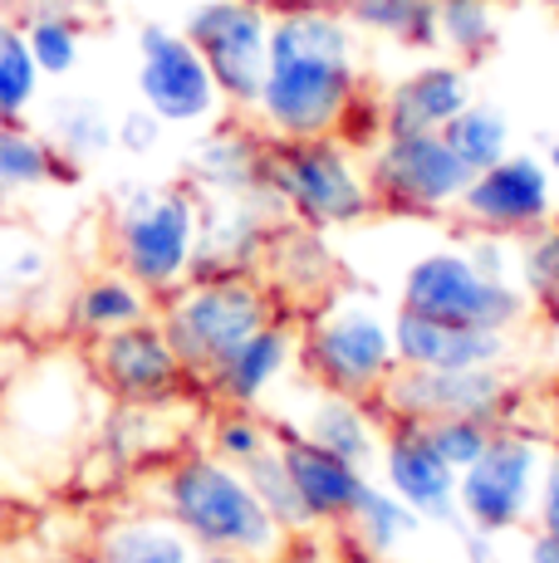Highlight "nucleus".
Here are the masks:
<instances>
[{
	"mask_svg": "<svg viewBox=\"0 0 559 563\" xmlns=\"http://www.w3.org/2000/svg\"><path fill=\"white\" fill-rule=\"evenodd\" d=\"M363 108V35L339 0H295L271 15L265 79L251 123L265 137H343Z\"/></svg>",
	"mask_w": 559,
	"mask_h": 563,
	"instance_id": "nucleus-1",
	"label": "nucleus"
},
{
	"mask_svg": "<svg viewBox=\"0 0 559 563\" xmlns=\"http://www.w3.org/2000/svg\"><path fill=\"white\" fill-rule=\"evenodd\" d=\"M157 500H163V515L172 525L211 554L271 563L285 549V529L251 490L245 471L221 461L217 451L211 456H182L157 485Z\"/></svg>",
	"mask_w": 559,
	"mask_h": 563,
	"instance_id": "nucleus-2",
	"label": "nucleus"
},
{
	"mask_svg": "<svg viewBox=\"0 0 559 563\" xmlns=\"http://www.w3.org/2000/svg\"><path fill=\"white\" fill-rule=\"evenodd\" d=\"M265 191L280 216L309 231H343L379 211L363 153L343 137H285L265 143Z\"/></svg>",
	"mask_w": 559,
	"mask_h": 563,
	"instance_id": "nucleus-3",
	"label": "nucleus"
},
{
	"mask_svg": "<svg viewBox=\"0 0 559 563\" xmlns=\"http://www.w3.org/2000/svg\"><path fill=\"white\" fill-rule=\"evenodd\" d=\"M271 319H280V295L255 275H191L157 305L172 353L201 383Z\"/></svg>",
	"mask_w": 559,
	"mask_h": 563,
	"instance_id": "nucleus-4",
	"label": "nucleus"
},
{
	"mask_svg": "<svg viewBox=\"0 0 559 563\" xmlns=\"http://www.w3.org/2000/svg\"><path fill=\"white\" fill-rule=\"evenodd\" d=\"M201 197L191 187H123L109 211V251L153 299L191 279Z\"/></svg>",
	"mask_w": 559,
	"mask_h": 563,
	"instance_id": "nucleus-5",
	"label": "nucleus"
},
{
	"mask_svg": "<svg viewBox=\"0 0 559 563\" xmlns=\"http://www.w3.org/2000/svg\"><path fill=\"white\" fill-rule=\"evenodd\" d=\"M299 363L325 393L369 397L383 393V383L397 373L393 349V313H383L363 295H329L299 329Z\"/></svg>",
	"mask_w": 559,
	"mask_h": 563,
	"instance_id": "nucleus-6",
	"label": "nucleus"
},
{
	"mask_svg": "<svg viewBox=\"0 0 559 563\" xmlns=\"http://www.w3.org/2000/svg\"><path fill=\"white\" fill-rule=\"evenodd\" d=\"M397 309H413L423 319L471 323V329L515 333L530 319V299L515 279L486 275L467 251H427L403 269Z\"/></svg>",
	"mask_w": 559,
	"mask_h": 563,
	"instance_id": "nucleus-7",
	"label": "nucleus"
},
{
	"mask_svg": "<svg viewBox=\"0 0 559 563\" xmlns=\"http://www.w3.org/2000/svg\"><path fill=\"white\" fill-rule=\"evenodd\" d=\"M363 172L379 211L393 216H447L476 172L447 147L442 133H379L363 147Z\"/></svg>",
	"mask_w": 559,
	"mask_h": 563,
	"instance_id": "nucleus-8",
	"label": "nucleus"
},
{
	"mask_svg": "<svg viewBox=\"0 0 559 563\" xmlns=\"http://www.w3.org/2000/svg\"><path fill=\"white\" fill-rule=\"evenodd\" d=\"M182 35L207 59L226 108L251 113L265 79V49H271V10H265V0H201V5H191Z\"/></svg>",
	"mask_w": 559,
	"mask_h": 563,
	"instance_id": "nucleus-9",
	"label": "nucleus"
},
{
	"mask_svg": "<svg viewBox=\"0 0 559 563\" xmlns=\"http://www.w3.org/2000/svg\"><path fill=\"white\" fill-rule=\"evenodd\" d=\"M373 402L393 421L471 417L505 427V417L515 411V383L501 367H397Z\"/></svg>",
	"mask_w": 559,
	"mask_h": 563,
	"instance_id": "nucleus-10",
	"label": "nucleus"
},
{
	"mask_svg": "<svg viewBox=\"0 0 559 563\" xmlns=\"http://www.w3.org/2000/svg\"><path fill=\"white\" fill-rule=\"evenodd\" d=\"M138 103L153 108L167 128H201L217 123L226 108L207 59L197 54L182 30L172 25H143L138 30Z\"/></svg>",
	"mask_w": 559,
	"mask_h": 563,
	"instance_id": "nucleus-11",
	"label": "nucleus"
},
{
	"mask_svg": "<svg viewBox=\"0 0 559 563\" xmlns=\"http://www.w3.org/2000/svg\"><path fill=\"white\" fill-rule=\"evenodd\" d=\"M540 446L511 427H496L476 461L457 475V510L476 534H505L535 510Z\"/></svg>",
	"mask_w": 559,
	"mask_h": 563,
	"instance_id": "nucleus-12",
	"label": "nucleus"
},
{
	"mask_svg": "<svg viewBox=\"0 0 559 563\" xmlns=\"http://www.w3.org/2000/svg\"><path fill=\"white\" fill-rule=\"evenodd\" d=\"M457 211L471 231L520 241L525 231L555 221V172L535 153H505L467 181Z\"/></svg>",
	"mask_w": 559,
	"mask_h": 563,
	"instance_id": "nucleus-13",
	"label": "nucleus"
},
{
	"mask_svg": "<svg viewBox=\"0 0 559 563\" xmlns=\"http://www.w3.org/2000/svg\"><path fill=\"white\" fill-rule=\"evenodd\" d=\"M89 367L118 402H128V407L167 402V397H177L182 383L191 377L177 353H172L157 313L143 323H128V329L103 333V339H89Z\"/></svg>",
	"mask_w": 559,
	"mask_h": 563,
	"instance_id": "nucleus-14",
	"label": "nucleus"
},
{
	"mask_svg": "<svg viewBox=\"0 0 559 563\" xmlns=\"http://www.w3.org/2000/svg\"><path fill=\"white\" fill-rule=\"evenodd\" d=\"M471 103V74L457 59H423L379 99V133H442Z\"/></svg>",
	"mask_w": 559,
	"mask_h": 563,
	"instance_id": "nucleus-15",
	"label": "nucleus"
},
{
	"mask_svg": "<svg viewBox=\"0 0 559 563\" xmlns=\"http://www.w3.org/2000/svg\"><path fill=\"white\" fill-rule=\"evenodd\" d=\"M393 349L397 367H501L511 358V333L393 309Z\"/></svg>",
	"mask_w": 559,
	"mask_h": 563,
	"instance_id": "nucleus-16",
	"label": "nucleus"
},
{
	"mask_svg": "<svg viewBox=\"0 0 559 563\" xmlns=\"http://www.w3.org/2000/svg\"><path fill=\"white\" fill-rule=\"evenodd\" d=\"M383 475L397 500H407L432 525H461L457 510V471L427 446L417 421H397V431L383 446Z\"/></svg>",
	"mask_w": 559,
	"mask_h": 563,
	"instance_id": "nucleus-17",
	"label": "nucleus"
},
{
	"mask_svg": "<svg viewBox=\"0 0 559 563\" xmlns=\"http://www.w3.org/2000/svg\"><path fill=\"white\" fill-rule=\"evenodd\" d=\"M275 451H280V461H285L289 481H295L309 519H315V525H343L363 490L359 465L325 451L319 441H309L305 431H275Z\"/></svg>",
	"mask_w": 559,
	"mask_h": 563,
	"instance_id": "nucleus-18",
	"label": "nucleus"
},
{
	"mask_svg": "<svg viewBox=\"0 0 559 563\" xmlns=\"http://www.w3.org/2000/svg\"><path fill=\"white\" fill-rule=\"evenodd\" d=\"M265 143L271 137L261 128L226 123L207 133L187 157L191 191L197 197H245V191H265Z\"/></svg>",
	"mask_w": 559,
	"mask_h": 563,
	"instance_id": "nucleus-19",
	"label": "nucleus"
},
{
	"mask_svg": "<svg viewBox=\"0 0 559 563\" xmlns=\"http://www.w3.org/2000/svg\"><path fill=\"white\" fill-rule=\"evenodd\" d=\"M295 363H299V333L289 329L285 313H280L265 329H255L251 339L207 377V387L226 407H255Z\"/></svg>",
	"mask_w": 559,
	"mask_h": 563,
	"instance_id": "nucleus-20",
	"label": "nucleus"
},
{
	"mask_svg": "<svg viewBox=\"0 0 559 563\" xmlns=\"http://www.w3.org/2000/svg\"><path fill=\"white\" fill-rule=\"evenodd\" d=\"M79 181H84L79 162L64 157L25 118L0 123V191L6 197H25V191H45V187H79Z\"/></svg>",
	"mask_w": 559,
	"mask_h": 563,
	"instance_id": "nucleus-21",
	"label": "nucleus"
},
{
	"mask_svg": "<svg viewBox=\"0 0 559 563\" xmlns=\"http://www.w3.org/2000/svg\"><path fill=\"white\" fill-rule=\"evenodd\" d=\"M153 295H147L138 279H128L123 269H99L89 275L79 289L69 295V323L84 333V339H103L113 329H128V323L153 319Z\"/></svg>",
	"mask_w": 559,
	"mask_h": 563,
	"instance_id": "nucleus-22",
	"label": "nucleus"
},
{
	"mask_svg": "<svg viewBox=\"0 0 559 563\" xmlns=\"http://www.w3.org/2000/svg\"><path fill=\"white\" fill-rule=\"evenodd\" d=\"M349 25L407 54L437 49V0H339Z\"/></svg>",
	"mask_w": 559,
	"mask_h": 563,
	"instance_id": "nucleus-23",
	"label": "nucleus"
},
{
	"mask_svg": "<svg viewBox=\"0 0 559 563\" xmlns=\"http://www.w3.org/2000/svg\"><path fill=\"white\" fill-rule=\"evenodd\" d=\"M191 554H197V544L167 515L113 519L94 549L99 563H191Z\"/></svg>",
	"mask_w": 559,
	"mask_h": 563,
	"instance_id": "nucleus-24",
	"label": "nucleus"
},
{
	"mask_svg": "<svg viewBox=\"0 0 559 563\" xmlns=\"http://www.w3.org/2000/svg\"><path fill=\"white\" fill-rule=\"evenodd\" d=\"M305 437L319 441L325 451L353 461L363 471V461L379 456V431H373V417L359 397H343V393H325L315 402V411L305 417Z\"/></svg>",
	"mask_w": 559,
	"mask_h": 563,
	"instance_id": "nucleus-25",
	"label": "nucleus"
},
{
	"mask_svg": "<svg viewBox=\"0 0 559 563\" xmlns=\"http://www.w3.org/2000/svg\"><path fill=\"white\" fill-rule=\"evenodd\" d=\"M25 30V45L35 54L40 74L45 79H64V74L79 69L84 59V20L74 15L69 5H55V0H35L20 20Z\"/></svg>",
	"mask_w": 559,
	"mask_h": 563,
	"instance_id": "nucleus-26",
	"label": "nucleus"
},
{
	"mask_svg": "<svg viewBox=\"0 0 559 563\" xmlns=\"http://www.w3.org/2000/svg\"><path fill=\"white\" fill-rule=\"evenodd\" d=\"M501 40V0H437V49L457 64H481Z\"/></svg>",
	"mask_w": 559,
	"mask_h": 563,
	"instance_id": "nucleus-27",
	"label": "nucleus"
},
{
	"mask_svg": "<svg viewBox=\"0 0 559 563\" xmlns=\"http://www.w3.org/2000/svg\"><path fill=\"white\" fill-rule=\"evenodd\" d=\"M343 525L353 529V539H359L369 554H393L403 539L417 534L423 515H417L407 500H397L388 485H369V481H363L359 500H353V510H349Z\"/></svg>",
	"mask_w": 559,
	"mask_h": 563,
	"instance_id": "nucleus-28",
	"label": "nucleus"
},
{
	"mask_svg": "<svg viewBox=\"0 0 559 563\" xmlns=\"http://www.w3.org/2000/svg\"><path fill=\"white\" fill-rule=\"evenodd\" d=\"M45 137L69 162L89 167V162L113 153V113L99 99H59L45 123Z\"/></svg>",
	"mask_w": 559,
	"mask_h": 563,
	"instance_id": "nucleus-29",
	"label": "nucleus"
},
{
	"mask_svg": "<svg viewBox=\"0 0 559 563\" xmlns=\"http://www.w3.org/2000/svg\"><path fill=\"white\" fill-rule=\"evenodd\" d=\"M442 137H447V147L467 162L471 172H486L491 162H501L505 153H511V118H505L496 103L471 99L442 128Z\"/></svg>",
	"mask_w": 559,
	"mask_h": 563,
	"instance_id": "nucleus-30",
	"label": "nucleus"
},
{
	"mask_svg": "<svg viewBox=\"0 0 559 563\" xmlns=\"http://www.w3.org/2000/svg\"><path fill=\"white\" fill-rule=\"evenodd\" d=\"M40 89H45V74L25 45L20 20H0V123L30 118V108L40 103Z\"/></svg>",
	"mask_w": 559,
	"mask_h": 563,
	"instance_id": "nucleus-31",
	"label": "nucleus"
},
{
	"mask_svg": "<svg viewBox=\"0 0 559 563\" xmlns=\"http://www.w3.org/2000/svg\"><path fill=\"white\" fill-rule=\"evenodd\" d=\"M515 285L525 289L530 309L559 305V216L520 235V245H515Z\"/></svg>",
	"mask_w": 559,
	"mask_h": 563,
	"instance_id": "nucleus-32",
	"label": "nucleus"
},
{
	"mask_svg": "<svg viewBox=\"0 0 559 563\" xmlns=\"http://www.w3.org/2000/svg\"><path fill=\"white\" fill-rule=\"evenodd\" d=\"M55 275V255L30 231L0 221V299H35Z\"/></svg>",
	"mask_w": 559,
	"mask_h": 563,
	"instance_id": "nucleus-33",
	"label": "nucleus"
},
{
	"mask_svg": "<svg viewBox=\"0 0 559 563\" xmlns=\"http://www.w3.org/2000/svg\"><path fill=\"white\" fill-rule=\"evenodd\" d=\"M245 471V481H251V490L261 495V505L275 515V525L285 529H315V519H309V510H305V500H299V490H295V481H289V471H285V461H280V451L275 446H265L261 456H251L241 465Z\"/></svg>",
	"mask_w": 559,
	"mask_h": 563,
	"instance_id": "nucleus-34",
	"label": "nucleus"
},
{
	"mask_svg": "<svg viewBox=\"0 0 559 563\" xmlns=\"http://www.w3.org/2000/svg\"><path fill=\"white\" fill-rule=\"evenodd\" d=\"M423 427V437H427V446L442 456L451 471H467L471 461L486 451V441H491V431L496 427H486V421H471V417H437V421H417Z\"/></svg>",
	"mask_w": 559,
	"mask_h": 563,
	"instance_id": "nucleus-35",
	"label": "nucleus"
},
{
	"mask_svg": "<svg viewBox=\"0 0 559 563\" xmlns=\"http://www.w3.org/2000/svg\"><path fill=\"white\" fill-rule=\"evenodd\" d=\"M265 446H275V431L265 427L251 407H231L217 427H211V451L231 465H245L251 456H261Z\"/></svg>",
	"mask_w": 559,
	"mask_h": 563,
	"instance_id": "nucleus-36",
	"label": "nucleus"
},
{
	"mask_svg": "<svg viewBox=\"0 0 559 563\" xmlns=\"http://www.w3.org/2000/svg\"><path fill=\"white\" fill-rule=\"evenodd\" d=\"M163 133H167V123L143 103L123 108V113L113 118V147L128 157H153L157 147H163Z\"/></svg>",
	"mask_w": 559,
	"mask_h": 563,
	"instance_id": "nucleus-37",
	"label": "nucleus"
},
{
	"mask_svg": "<svg viewBox=\"0 0 559 563\" xmlns=\"http://www.w3.org/2000/svg\"><path fill=\"white\" fill-rule=\"evenodd\" d=\"M535 519L545 534H559V451L540 471V495H535Z\"/></svg>",
	"mask_w": 559,
	"mask_h": 563,
	"instance_id": "nucleus-38",
	"label": "nucleus"
},
{
	"mask_svg": "<svg viewBox=\"0 0 559 563\" xmlns=\"http://www.w3.org/2000/svg\"><path fill=\"white\" fill-rule=\"evenodd\" d=\"M525 559L530 563H559V534H545L540 529V534L530 539V549H525Z\"/></svg>",
	"mask_w": 559,
	"mask_h": 563,
	"instance_id": "nucleus-39",
	"label": "nucleus"
},
{
	"mask_svg": "<svg viewBox=\"0 0 559 563\" xmlns=\"http://www.w3.org/2000/svg\"><path fill=\"white\" fill-rule=\"evenodd\" d=\"M191 563H245L235 554H211V549H201V554H191Z\"/></svg>",
	"mask_w": 559,
	"mask_h": 563,
	"instance_id": "nucleus-40",
	"label": "nucleus"
},
{
	"mask_svg": "<svg viewBox=\"0 0 559 563\" xmlns=\"http://www.w3.org/2000/svg\"><path fill=\"white\" fill-rule=\"evenodd\" d=\"M30 5H35V0H0V15H6V20L10 15H25Z\"/></svg>",
	"mask_w": 559,
	"mask_h": 563,
	"instance_id": "nucleus-41",
	"label": "nucleus"
},
{
	"mask_svg": "<svg viewBox=\"0 0 559 563\" xmlns=\"http://www.w3.org/2000/svg\"><path fill=\"white\" fill-rule=\"evenodd\" d=\"M545 167H550V172H555V177H559V137H555V143H550V153H545Z\"/></svg>",
	"mask_w": 559,
	"mask_h": 563,
	"instance_id": "nucleus-42",
	"label": "nucleus"
},
{
	"mask_svg": "<svg viewBox=\"0 0 559 563\" xmlns=\"http://www.w3.org/2000/svg\"><path fill=\"white\" fill-rule=\"evenodd\" d=\"M6 211H10V197H6V191H0V221H6Z\"/></svg>",
	"mask_w": 559,
	"mask_h": 563,
	"instance_id": "nucleus-43",
	"label": "nucleus"
},
{
	"mask_svg": "<svg viewBox=\"0 0 559 563\" xmlns=\"http://www.w3.org/2000/svg\"><path fill=\"white\" fill-rule=\"evenodd\" d=\"M530 5H545V10H559V0H530Z\"/></svg>",
	"mask_w": 559,
	"mask_h": 563,
	"instance_id": "nucleus-44",
	"label": "nucleus"
},
{
	"mask_svg": "<svg viewBox=\"0 0 559 563\" xmlns=\"http://www.w3.org/2000/svg\"><path fill=\"white\" fill-rule=\"evenodd\" d=\"M64 563H99V559H64Z\"/></svg>",
	"mask_w": 559,
	"mask_h": 563,
	"instance_id": "nucleus-45",
	"label": "nucleus"
},
{
	"mask_svg": "<svg viewBox=\"0 0 559 563\" xmlns=\"http://www.w3.org/2000/svg\"><path fill=\"white\" fill-rule=\"evenodd\" d=\"M0 20H6V15H0Z\"/></svg>",
	"mask_w": 559,
	"mask_h": 563,
	"instance_id": "nucleus-46",
	"label": "nucleus"
}]
</instances>
